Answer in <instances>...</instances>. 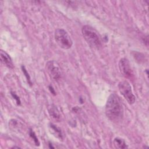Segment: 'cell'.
Masks as SVG:
<instances>
[{
    "label": "cell",
    "instance_id": "6da1fadb",
    "mask_svg": "<svg viewBox=\"0 0 149 149\" xmlns=\"http://www.w3.org/2000/svg\"><path fill=\"white\" fill-rule=\"evenodd\" d=\"M107 117L112 122L117 123L123 116V108L119 97L116 94H111L107 101L105 108Z\"/></svg>",
    "mask_w": 149,
    "mask_h": 149
},
{
    "label": "cell",
    "instance_id": "7a4b0ae2",
    "mask_svg": "<svg viewBox=\"0 0 149 149\" xmlns=\"http://www.w3.org/2000/svg\"><path fill=\"white\" fill-rule=\"evenodd\" d=\"M81 33L84 39L91 47L99 49L101 47L100 36L92 27L88 25L84 26L81 29Z\"/></svg>",
    "mask_w": 149,
    "mask_h": 149
},
{
    "label": "cell",
    "instance_id": "3957f363",
    "mask_svg": "<svg viewBox=\"0 0 149 149\" xmlns=\"http://www.w3.org/2000/svg\"><path fill=\"white\" fill-rule=\"evenodd\" d=\"M54 38L57 44L62 49H68L73 45V41L70 36L63 29H57L55 30Z\"/></svg>",
    "mask_w": 149,
    "mask_h": 149
},
{
    "label": "cell",
    "instance_id": "277c9868",
    "mask_svg": "<svg viewBox=\"0 0 149 149\" xmlns=\"http://www.w3.org/2000/svg\"><path fill=\"white\" fill-rule=\"evenodd\" d=\"M118 87L119 92L127 102L130 104H133L136 101V97L132 91L130 83L126 80L121 81L119 83Z\"/></svg>",
    "mask_w": 149,
    "mask_h": 149
},
{
    "label": "cell",
    "instance_id": "5b68a950",
    "mask_svg": "<svg viewBox=\"0 0 149 149\" xmlns=\"http://www.w3.org/2000/svg\"><path fill=\"white\" fill-rule=\"evenodd\" d=\"M45 69L48 75L53 80L58 81L61 79L62 72L57 62L54 60L48 61L46 63Z\"/></svg>",
    "mask_w": 149,
    "mask_h": 149
},
{
    "label": "cell",
    "instance_id": "8992f818",
    "mask_svg": "<svg viewBox=\"0 0 149 149\" xmlns=\"http://www.w3.org/2000/svg\"><path fill=\"white\" fill-rule=\"evenodd\" d=\"M118 66L120 73L125 77L130 79L133 76V70L131 68L129 61L127 58H121L119 61Z\"/></svg>",
    "mask_w": 149,
    "mask_h": 149
},
{
    "label": "cell",
    "instance_id": "52a82bcc",
    "mask_svg": "<svg viewBox=\"0 0 149 149\" xmlns=\"http://www.w3.org/2000/svg\"><path fill=\"white\" fill-rule=\"evenodd\" d=\"M0 59L1 62L7 68L13 69L14 67L12 60L10 56L4 51L1 50L0 51Z\"/></svg>",
    "mask_w": 149,
    "mask_h": 149
},
{
    "label": "cell",
    "instance_id": "ba28073f",
    "mask_svg": "<svg viewBox=\"0 0 149 149\" xmlns=\"http://www.w3.org/2000/svg\"><path fill=\"white\" fill-rule=\"evenodd\" d=\"M48 126L49 132H51V133H52L55 137L59 139H62V133L59 127H58L52 123H50Z\"/></svg>",
    "mask_w": 149,
    "mask_h": 149
},
{
    "label": "cell",
    "instance_id": "9c48e42d",
    "mask_svg": "<svg viewBox=\"0 0 149 149\" xmlns=\"http://www.w3.org/2000/svg\"><path fill=\"white\" fill-rule=\"evenodd\" d=\"M48 113L53 119L56 120H60V113L55 105L52 104L48 108Z\"/></svg>",
    "mask_w": 149,
    "mask_h": 149
},
{
    "label": "cell",
    "instance_id": "30bf717a",
    "mask_svg": "<svg viewBox=\"0 0 149 149\" xmlns=\"http://www.w3.org/2000/svg\"><path fill=\"white\" fill-rule=\"evenodd\" d=\"M113 144L117 148H126L127 146L124 139L119 137H115L113 140Z\"/></svg>",
    "mask_w": 149,
    "mask_h": 149
},
{
    "label": "cell",
    "instance_id": "8fae6325",
    "mask_svg": "<svg viewBox=\"0 0 149 149\" xmlns=\"http://www.w3.org/2000/svg\"><path fill=\"white\" fill-rule=\"evenodd\" d=\"M30 136H31V137L34 140L35 143H36V146H39V142H38V139L37 138L36 134H34V133L33 132L32 130L30 129Z\"/></svg>",
    "mask_w": 149,
    "mask_h": 149
},
{
    "label": "cell",
    "instance_id": "7c38bea8",
    "mask_svg": "<svg viewBox=\"0 0 149 149\" xmlns=\"http://www.w3.org/2000/svg\"><path fill=\"white\" fill-rule=\"evenodd\" d=\"M22 71H23V72L24 73V74L25 76L26 77V79H27V80L28 83H29L30 84H31V81H30V76H29V73H27V70H26V69L24 68V66H22Z\"/></svg>",
    "mask_w": 149,
    "mask_h": 149
}]
</instances>
